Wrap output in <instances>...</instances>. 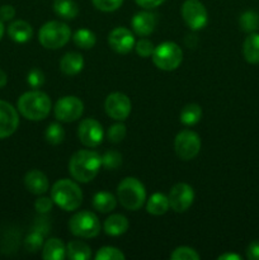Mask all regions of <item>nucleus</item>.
<instances>
[{
    "label": "nucleus",
    "mask_w": 259,
    "mask_h": 260,
    "mask_svg": "<svg viewBox=\"0 0 259 260\" xmlns=\"http://www.w3.org/2000/svg\"><path fill=\"white\" fill-rule=\"evenodd\" d=\"M102 167V156L93 150H79L69 161V172L79 183L91 182Z\"/></svg>",
    "instance_id": "nucleus-1"
},
{
    "label": "nucleus",
    "mask_w": 259,
    "mask_h": 260,
    "mask_svg": "<svg viewBox=\"0 0 259 260\" xmlns=\"http://www.w3.org/2000/svg\"><path fill=\"white\" fill-rule=\"evenodd\" d=\"M18 112L29 121H43L50 114L52 103L50 96L43 91L30 90L22 94L17 102Z\"/></svg>",
    "instance_id": "nucleus-2"
},
{
    "label": "nucleus",
    "mask_w": 259,
    "mask_h": 260,
    "mask_svg": "<svg viewBox=\"0 0 259 260\" xmlns=\"http://www.w3.org/2000/svg\"><path fill=\"white\" fill-rule=\"evenodd\" d=\"M51 198L53 203L63 211H75L83 202V192L75 182L70 179H60L51 188Z\"/></svg>",
    "instance_id": "nucleus-3"
},
{
    "label": "nucleus",
    "mask_w": 259,
    "mask_h": 260,
    "mask_svg": "<svg viewBox=\"0 0 259 260\" xmlns=\"http://www.w3.org/2000/svg\"><path fill=\"white\" fill-rule=\"evenodd\" d=\"M117 200L128 211H137L146 201V189L135 177H127L117 187Z\"/></svg>",
    "instance_id": "nucleus-4"
},
{
    "label": "nucleus",
    "mask_w": 259,
    "mask_h": 260,
    "mask_svg": "<svg viewBox=\"0 0 259 260\" xmlns=\"http://www.w3.org/2000/svg\"><path fill=\"white\" fill-rule=\"evenodd\" d=\"M71 38V29L66 23L50 20L40 28L38 41L47 50H58Z\"/></svg>",
    "instance_id": "nucleus-5"
},
{
    "label": "nucleus",
    "mask_w": 259,
    "mask_h": 260,
    "mask_svg": "<svg viewBox=\"0 0 259 260\" xmlns=\"http://www.w3.org/2000/svg\"><path fill=\"white\" fill-rule=\"evenodd\" d=\"M151 57L152 62L157 69L164 71H174L182 63L183 51L177 43L167 41L155 47Z\"/></svg>",
    "instance_id": "nucleus-6"
},
{
    "label": "nucleus",
    "mask_w": 259,
    "mask_h": 260,
    "mask_svg": "<svg viewBox=\"0 0 259 260\" xmlns=\"http://www.w3.org/2000/svg\"><path fill=\"white\" fill-rule=\"evenodd\" d=\"M69 229L74 236L93 239L101 233V222L95 213L90 211H79L69 221Z\"/></svg>",
    "instance_id": "nucleus-7"
},
{
    "label": "nucleus",
    "mask_w": 259,
    "mask_h": 260,
    "mask_svg": "<svg viewBox=\"0 0 259 260\" xmlns=\"http://www.w3.org/2000/svg\"><path fill=\"white\" fill-rule=\"evenodd\" d=\"M174 150L178 157L184 161L195 159L201 151L200 136L192 129H183L175 136Z\"/></svg>",
    "instance_id": "nucleus-8"
},
{
    "label": "nucleus",
    "mask_w": 259,
    "mask_h": 260,
    "mask_svg": "<svg viewBox=\"0 0 259 260\" xmlns=\"http://www.w3.org/2000/svg\"><path fill=\"white\" fill-rule=\"evenodd\" d=\"M182 18L190 30H201L207 25L208 13L200 0H185L182 5Z\"/></svg>",
    "instance_id": "nucleus-9"
},
{
    "label": "nucleus",
    "mask_w": 259,
    "mask_h": 260,
    "mask_svg": "<svg viewBox=\"0 0 259 260\" xmlns=\"http://www.w3.org/2000/svg\"><path fill=\"white\" fill-rule=\"evenodd\" d=\"M55 117L58 122H74L83 116L84 104L78 96L66 95L58 99L53 107Z\"/></svg>",
    "instance_id": "nucleus-10"
},
{
    "label": "nucleus",
    "mask_w": 259,
    "mask_h": 260,
    "mask_svg": "<svg viewBox=\"0 0 259 260\" xmlns=\"http://www.w3.org/2000/svg\"><path fill=\"white\" fill-rule=\"evenodd\" d=\"M106 113L116 121H124L131 113L132 104L128 96L119 91H114L107 96L104 102Z\"/></svg>",
    "instance_id": "nucleus-11"
},
{
    "label": "nucleus",
    "mask_w": 259,
    "mask_h": 260,
    "mask_svg": "<svg viewBox=\"0 0 259 260\" xmlns=\"http://www.w3.org/2000/svg\"><path fill=\"white\" fill-rule=\"evenodd\" d=\"M168 198H169L170 208L174 212L182 213L185 212L193 205L195 190L187 183H177L172 187Z\"/></svg>",
    "instance_id": "nucleus-12"
},
{
    "label": "nucleus",
    "mask_w": 259,
    "mask_h": 260,
    "mask_svg": "<svg viewBox=\"0 0 259 260\" xmlns=\"http://www.w3.org/2000/svg\"><path fill=\"white\" fill-rule=\"evenodd\" d=\"M78 137L81 144L86 147H96L104 139L102 124L94 118H85L79 123Z\"/></svg>",
    "instance_id": "nucleus-13"
},
{
    "label": "nucleus",
    "mask_w": 259,
    "mask_h": 260,
    "mask_svg": "<svg viewBox=\"0 0 259 260\" xmlns=\"http://www.w3.org/2000/svg\"><path fill=\"white\" fill-rule=\"evenodd\" d=\"M108 43L112 50L121 55L131 52L135 48V36L128 28L117 27L108 36Z\"/></svg>",
    "instance_id": "nucleus-14"
},
{
    "label": "nucleus",
    "mask_w": 259,
    "mask_h": 260,
    "mask_svg": "<svg viewBox=\"0 0 259 260\" xmlns=\"http://www.w3.org/2000/svg\"><path fill=\"white\" fill-rule=\"evenodd\" d=\"M19 116L12 104L0 101V139H7L17 131Z\"/></svg>",
    "instance_id": "nucleus-15"
},
{
    "label": "nucleus",
    "mask_w": 259,
    "mask_h": 260,
    "mask_svg": "<svg viewBox=\"0 0 259 260\" xmlns=\"http://www.w3.org/2000/svg\"><path fill=\"white\" fill-rule=\"evenodd\" d=\"M156 15L147 10H142V12L136 13L131 20L132 29L136 35L141 36V37H146V36L151 35L156 27Z\"/></svg>",
    "instance_id": "nucleus-16"
},
{
    "label": "nucleus",
    "mask_w": 259,
    "mask_h": 260,
    "mask_svg": "<svg viewBox=\"0 0 259 260\" xmlns=\"http://www.w3.org/2000/svg\"><path fill=\"white\" fill-rule=\"evenodd\" d=\"M24 185L28 192H30L32 194L41 196L47 192L48 188H50V182H48V178L46 177L45 173L33 169L25 174Z\"/></svg>",
    "instance_id": "nucleus-17"
},
{
    "label": "nucleus",
    "mask_w": 259,
    "mask_h": 260,
    "mask_svg": "<svg viewBox=\"0 0 259 260\" xmlns=\"http://www.w3.org/2000/svg\"><path fill=\"white\" fill-rule=\"evenodd\" d=\"M84 68L83 55L78 52H68L60 61V69L65 75L74 76L80 73Z\"/></svg>",
    "instance_id": "nucleus-18"
},
{
    "label": "nucleus",
    "mask_w": 259,
    "mask_h": 260,
    "mask_svg": "<svg viewBox=\"0 0 259 260\" xmlns=\"http://www.w3.org/2000/svg\"><path fill=\"white\" fill-rule=\"evenodd\" d=\"M8 35L14 42L24 43L32 38L33 28L25 20H15L8 27Z\"/></svg>",
    "instance_id": "nucleus-19"
},
{
    "label": "nucleus",
    "mask_w": 259,
    "mask_h": 260,
    "mask_svg": "<svg viewBox=\"0 0 259 260\" xmlns=\"http://www.w3.org/2000/svg\"><path fill=\"white\" fill-rule=\"evenodd\" d=\"M42 258L45 260H63L66 258V246L61 239H48L42 246Z\"/></svg>",
    "instance_id": "nucleus-20"
},
{
    "label": "nucleus",
    "mask_w": 259,
    "mask_h": 260,
    "mask_svg": "<svg viewBox=\"0 0 259 260\" xmlns=\"http://www.w3.org/2000/svg\"><path fill=\"white\" fill-rule=\"evenodd\" d=\"M128 220L126 216L119 215H111L106 221H104V233L111 236H119L123 235L128 230Z\"/></svg>",
    "instance_id": "nucleus-21"
},
{
    "label": "nucleus",
    "mask_w": 259,
    "mask_h": 260,
    "mask_svg": "<svg viewBox=\"0 0 259 260\" xmlns=\"http://www.w3.org/2000/svg\"><path fill=\"white\" fill-rule=\"evenodd\" d=\"M169 198L163 193H154L150 196L146 203L147 213L152 216H161L169 211Z\"/></svg>",
    "instance_id": "nucleus-22"
},
{
    "label": "nucleus",
    "mask_w": 259,
    "mask_h": 260,
    "mask_svg": "<svg viewBox=\"0 0 259 260\" xmlns=\"http://www.w3.org/2000/svg\"><path fill=\"white\" fill-rule=\"evenodd\" d=\"M244 58L249 63H259V33H250L243 43Z\"/></svg>",
    "instance_id": "nucleus-23"
},
{
    "label": "nucleus",
    "mask_w": 259,
    "mask_h": 260,
    "mask_svg": "<svg viewBox=\"0 0 259 260\" xmlns=\"http://www.w3.org/2000/svg\"><path fill=\"white\" fill-rule=\"evenodd\" d=\"M53 12L61 19L73 20L79 14V5L74 0H55Z\"/></svg>",
    "instance_id": "nucleus-24"
},
{
    "label": "nucleus",
    "mask_w": 259,
    "mask_h": 260,
    "mask_svg": "<svg viewBox=\"0 0 259 260\" xmlns=\"http://www.w3.org/2000/svg\"><path fill=\"white\" fill-rule=\"evenodd\" d=\"M66 256L71 260H88L91 258V249L80 240H73L66 245Z\"/></svg>",
    "instance_id": "nucleus-25"
},
{
    "label": "nucleus",
    "mask_w": 259,
    "mask_h": 260,
    "mask_svg": "<svg viewBox=\"0 0 259 260\" xmlns=\"http://www.w3.org/2000/svg\"><path fill=\"white\" fill-rule=\"evenodd\" d=\"M117 201L112 193L98 192L93 197V207L101 213H108L117 207Z\"/></svg>",
    "instance_id": "nucleus-26"
},
{
    "label": "nucleus",
    "mask_w": 259,
    "mask_h": 260,
    "mask_svg": "<svg viewBox=\"0 0 259 260\" xmlns=\"http://www.w3.org/2000/svg\"><path fill=\"white\" fill-rule=\"evenodd\" d=\"M202 118V108L196 103H189L180 111V122L185 126H195Z\"/></svg>",
    "instance_id": "nucleus-27"
},
{
    "label": "nucleus",
    "mask_w": 259,
    "mask_h": 260,
    "mask_svg": "<svg viewBox=\"0 0 259 260\" xmlns=\"http://www.w3.org/2000/svg\"><path fill=\"white\" fill-rule=\"evenodd\" d=\"M73 40L78 47L83 48V50H90L95 46L96 36L90 29L81 28V29H78L74 33Z\"/></svg>",
    "instance_id": "nucleus-28"
},
{
    "label": "nucleus",
    "mask_w": 259,
    "mask_h": 260,
    "mask_svg": "<svg viewBox=\"0 0 259 260\" xmlns=\"http://www.w3.org/2000/svg\"><path fill=\"white\" fill-rule=\"evenodd\" d=\"M239 25L246 33L256 32L259 29V14L254 10H246L239 18Z\"/></svg>",
    "instance_id": "nucleus-29"
},
{
    "label": "nucleus",
    "mask_w": 259,
    "mask_h": 260,
    "mask_svg": "<svg viewBox=\"0 0 259 260\" xmlns=\"http://www.w3.org/2000/svg\"><path fill=\"white\" fill-rule=\"evenodd\" d=\"M45 139L51 145H60L65 139V129L60 123H50L45 131Z\"/></svg>",
    "instance_id": "nucleus-30"
},
{
    "label": "nucleus",
    "mask_w": 259,
    "mask_h": 260,
    "mask_svg": "<svg viewBox=\"0 0 259 260\" xmlns=\"http://www.w3.org/2000/svg\"><path fill=\"white\" fill-rule=\"evenodd\" d=\"M95 260H124L126 255L114 246H103L95 254Z\"/></svg>",
    "instance_id": "nucleus-31"
},
{
    "label": "nucleus",
    "mask_w": 259,
    "mask_h": 260,
    "mask_svg": "<svg viewBox=\"0 0 259 260\" xmlns=\"http://www.w3.org/2000/svg\"><path fill=\"white\" fill-rule=\"evenodd\" d=\"M170 259L172 260H198L200 259V254L189 246H178L177 249L173 250L170 254Z\"/></svg>",
    "instance_id": "nucleus-32"
},
{
    "label": "nucleus",
    "mask_w": 259,
    "mask_h": 260,
    "mask_svg": "<svg viewBox=\"0 0 259 260\" xmlns=\"http://www.w3.org/2000/svg\"><path fill=\"white\" fill-rule=\"evenodd\" d=\"M122 164V155L118 151H107L106 154L102 156V167H104L106 169L114 170L118 167H121Z\"/></svg>",
    "instance_id": "nucleus-33"
},
{
    "label": "nucleus",
    "mask_w": 259,
    "mask_h": 260,
    "mask_svg": "<svg viewBox=\"0 0 259 260\" xmlns=\"http://www.w3.org/2000/svg\"><path fill=\"white\" fill-rule=\"evenodd\" d=\"M126 126L122 123V121H118V123H114L109 127L108 132H107V137H108L112 144H118L126 137Z\"/></svg>",
    "instance_id": "nucleus-34"
},
{
    "label": "nucleus",
    "mask_w": 259,
    "mask_h": 260,
    "mask_svg": "<svg viewBox=\"0 0 259 260\" xmlns=\"http://www.w3.org/2000/svg\"><path fill=\"white\" fill-rule=\"evenodd\" d=\"M43 244L45 243H43L42 234L37 230L30 233L29 235L25 238V241H24L25 249H27L28 251H30V253H36L37 250H40V249L43 246Z\"/></svg>",
    "instance_id": "nucleus-35"
},
{
    "label": "nucleus",
    "mask_w": 259,
    "mask_h": 260,
    "mask_svg": "<svg viewBox=\"0 0 259 260\" xmlns=\"http://www.w3.org/2000/svg\"><path fill=\"white\" fill-rule=\"evenodd\" d=\"M91 3L95 9L104 13H111L119 9L123 4V0H91Z\"/></svg>",
    "instance_id": "nucleus-36"
},
{
    "label": "nucleus",
    "mask_w": 259,
    "mask_h": 260,
    "mask_svg": "<svg viewBox=\"0 0 259 260\" xmlns=\"http://www.w3.org/2000/svg\"><path fill=\"white\" fill-rule=\"evenodd\" d=\"M154 50H155L154 43H152L151 41L146 40V38H142V40H140L139 42L135 43V51H136L137 55L141 56V57L144 58L152 56Z\"/></svg>",
    "instance_id": "nucleus-37"
},
{
    "label": "nucleus",
    "mask_w": 259,
    "mask_h": 260,
    "mask_svg": "<svg viewBox=\"0 0 259 260\" xmlns=\"http://www.w3.org/2000/svg\"><path fill=\"white\" fill-rule=\"evenodd\" d=\"M45 74H43L40 69H33V70H30L27 75V83L35 89L42 86L43 84H45Z\"/></svg>",
    "instance_id": "nucleus-38"
},
{
    "label": "nucleus",
    "mask_w": 259,
    "mask_h": 260,
    "mask_svg": "<svg viewBox=\"0 0 259 260\" xmlns=\"http://www.w3.org/2000/svg\"><path fill=\"white\" fill-rule=\"evenodd\" d=\"M53 205H55V203H53L52 198L51 197L50 198L40 197L35 202V208L38 213H42V215H45V213H48L51 210H52Z\"/></svg>",
    "instance_id": "nucleus-39"
},
{
    "label": "nucleus",
    "mask_w": 259,
    "mask_h": 260,
    "mask_svg": "<svg viewBox=\"0 0 259 260\" xmlns=\"http://www.w3.org/2000/svg\"><path fill=\"white\" fill-rule=\"evenodd\" d=\"M15 17V9L12 5H3L0 7V20L2 22H8Z\"/></svg>",
    "instance_id": "nucleus-40"
},
{
    "label": "nucleus",
    "mask_w": 259,
    "mask_h": 260,
    "mask_svg": "<svg viewBox=\"0 0 259 260\" xmlns=\"http://www.w3.org/2000/svg\"><path fill=\"white\" fill-rule=\"evenodd\" d=\"M246 256L249 260H259V241H253L246 248Z\"/></svg>",
    "instance_id": "nucleus-41"
},
{
    "label": "nucleus",
    "mask_w": 259,
    "mask_h": 260,
    "mask_svg": "<svg viewBox=\"0 0 259 260\" xmlns=\"http://www.w3.org/2000/svg\"><path fill=\"white\" fill-rule=\"evenodd\" d=\"M137 5H140L144 9H154V8L159 7L163 3H165L167 0H135Z\"/></svg>",
    "instance_id": "nucleus-42"
},
{
    "label": "nucleus",
    "mask_w": 259,
    "mask_h": 260,
    "mask_svg": "<svg viewBox=\"0 0 259 260\" xmlns=\"http://www.w3.org/2000/svg\"><path fill=\"white\" fill-rule=\"evenodd\" d=\"M218 260H241V256L234 253H225L217 258Z\"/></svg>",
    "instance_id": "nucleus-43"
},
{
    "label": "nucleus",
    "mask_w": 259,
    "mask_h": 260,
    "mask_svg": "<svg viewBox=\"0 0 259 260\" xmlns=\"http://www.w3.org/2000/svg\"><path fill=\"white\" fill-rule=\"evenodd\" d=\"M7 83H8L7 74H5L4 71H3L2 69H0V89L4 88V86L7 85Z\"/></svg>",
    "instance_id": "nucleus-44"
},
{
    "label": "nucleus",
    "mask_w": 259,
    "mask_h": 260,
    "mask_svg": "<svg viewBox=\"0 0 259 260\" xmlns=\"http://www.w3.org/2000/svg\"><path fill=\"white\" fill-rule=\"evenodd\" d=\"M3 36H4V25H3V22L0 20V40L3 38Z\"/></svg>",
    "instance_id": "nucleus-45"
}]
</instances>
